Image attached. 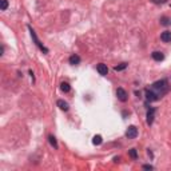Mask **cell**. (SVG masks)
<instances>
[{
	"label": "cell",
	"mask_w": 171,
	"mask_h": 171,
	"mask_svg": "<svg viewBox=\"0 0 171 171\" xmlns=\"http://www.w3.org/2000/svg\"><path fill=\"white\" fill-rule=\"evenodd\" d=\"M28 29H29V32H31V38L34 39V41H35V44L38 46L39 50H40L41 52H44V54H48V48H46L44 46H43V44L40 43V40H39L38 36H36V32L34 31V29H32V27H28Z\"/></svg>",
	"instance_id": "1"
},
{
	"label": "cell",
	"mask_w": 171,
	"mask_h": 171,
	"mask_svg": "<svg viewBox=\"0 0 171 171\" xmlns=\"http://www.w3.org/2000/svg\"><path fill=\"white\" fill-rule=\"evenodd\" d=\"M152 88L154 90H163V92H167L168 90V86H167V80L162 79V80H158V82H155L154 84H152ZM160 95H162V91H160Z\"/></svg>",
	"instance_id": "2"
},
{
	"label": "cell",
	"mask_w": 171,
	"mask_h": 171,
	"mask_svg": "<svg viewBox=\"0 0 171 171\" xmlns=\"http://www.w3.org/2000/svg\"><path fill=\"white\" fill-rule=\"evenodd\" d=\"M126 136L128 139H135L136 136H138V128L135 126H130L126 131Z\"/></svg>",
	"instance_id": "3"
},
{
	"label": "cell",
	"mask_w": 171,
	"mask_h": 171,
	"mask_svg": "<svg viewBox=\"0 0 171 171\" xmlns=\"http://www.w3.org/2000/svg\"><path fill=\"white\" fill-rule=\"evenodd\" d=\"M116 96H118V99H119L121 102H127V99H128V95H127V92L124 91L123 88H121V87L116 90Z\"/></svg>",
	"instance_id": "4"
},
{
	"label": "cell",
	"mask_w": 171,
	"mask_h": 171,
	"mask_svg": "<svg viewBox=\"0 0 171 171\" xmlns=\"http://www.w3.org/2000/svg\"><path fill=\"white\" fill-rule=\"evenodd\" d=\"M96 70H98V72L102 76H106V75L108 74V67H107V64H104V63L98 64V67H96Z\"/></svg>",
	"instance_id": "5"
},
{
	"label": "cell",
	"mask_w": 171,
	"mask_h": 171,
	"mask_svg": "<svg viewBox=\"0 0 171 171\" xmlns=\"http://www.w3.org/2000/svg\"><path fill=\"white\" fill-rule=\"evenodd\" d=\"M154 116H155V108H150L149 112H147V124L151 126L152 122H154Z\"/></svg>",
	"instance_id": "6"
},
{
	"label": "cell",
	"mask_w": 171,
	"mask_h": 171,
	"mask_svg": "<svg viewBox=\"0 0 171 171\" xmlns=\"http://www.w3.org/2000/svg\"><path fill=\"white\" fill-rule=\"evenodd\" d=\"M146 99L149 102H155V100H158V95H156L155 92L149 91V90H147L146 91Z\"/></svg>",
	"instance_id": "7"
},
{
	"label": "cell",
	"mask_w": 171,
	"mask_h": 171,
	"mask_svg": "<svg viewBox=\"0 0 171 171\" xmlns=\"http://www.w3.org/2000/svg\"><path fill=\"white\" fill-rule=\"evenodd\" d=\"M152 59L156 62H162L165 59V55L163 52H159V51H155V52H152Z\"/></svg>",
	"instance_id": "8"
},
{
	"label": "cell",
	"mask_w": 171,
	"mask_h": 171,
	"mask_svg": "<svg viewBox=\"0 0 171 171\" xmlns=\"http://www.w3.org/2000/svg\"><path fill=\"white\" fill-rule=\"evenodd\" d=\"M160 39H162V41H165V43H168V41H171V32L170 31L162 32Z\"/></svg>",
	"instance_id": "9"
},
{
	"label": "cell",
	"mask_w": 171,
	"mask_h": 171,
	"mask_svg": "<svg viewBox=\"0 0 171 171\" xmlns=\"http://www.w3.org/2000/svg\"><path fill=\"white\" fill-rule=\"evenodd\" d=\"M68 62H70V64H72V66H78V64L80 63V57L78 56V55H71Z\"/></svg>",
	"instance_id": "10"
},
{
	"label": "cell",
	"mask_w": 171,
	"mask_h": 171,
	"mask_svg": "<svg viewBox=\"0 0 171 171\" xmlns=\"http://www.w3.org/2000/svg\"><path fill=\"white\" fill-rule=\"evenodd\" d=\"M57 106H59V108H60V110H63V111H68V103H67V102H64V100H57Z\"/></svg>",
	"instance_id": "11"
},
{
	"label": "cell",
	"mask_w": 171,
	"mask_h": 171,
	"mask_svg": "<svg viewBox=\"0 0 171 171\" xmlns=\"http://www.w3.org/2000/svg\"><path fill=\"white\" fill-rule=\"evenodd\" d=\"M102 142H103V139H102L100 135H95L94 138H92V143H94L95 146H99V144H102Z\"/></svg>",
	"instance_id": "12"
},
{
	"label": "cell",
	"mask_w": 171,
	"mask_h": 171,
	"mask_svg": "<svg viewBox=\"0 0 171 171\" xmlns=\"http://www.w3.org/2000/svg\"><path fill=\"white\" fill-rule=\"evenodd\" d=\"M60 90H62L63 92H70L71 87H70V84H68V83L63 82V83H60Z\"/></svg>",
	"instance_id": "13"
},
{
	"label": "cell",
	"mask_w": 171,
	"mask_h": 171,
	"mask_svg": "<svg viewBox=\"0 0 171 171\" xmlns=\"http://www.w3.org/2000/svg\"><path fill=\"white\" fill-rule=\"evenodd\" d=\"M48 140H50L51 146L54 147V149H57V142H56V138H55L54 135H50V136H48Z\"/></svg>",
	"instance_id": "14"
},
{
	"label": "cell",
	"mask_w": 171,
	"mask_h": 171,
	"mask_svg": "<svg viewBox=\"0 0 171 171\" xmlns=\"http://www.w3.org/2000/svg\"><path fill=\"white\" fill-rule=\"evenodd\" d=\"M7 7H8V1H7V0H0V10L6 11Z\"/></svg>",
	"instance_id": "15"
},
{
	"label": "cell",
	"mask_w": 171,
	"mask_h": 171,
	"mask_svg": "<svg viewBox=\"0 0 171 171\" xmlns=\"http://www.w3.org/2000/svg\"><path fill=\"white\" fill-rule=\"evenodd\" d=\"M128 154H130V156H131L132 159H136V158H138V152H136L135 149H131L130 151H128Z\"/></svg>",
	"instance_id": "16"
},
{
	"label": "cell",
	"mask_w": 171,
	"mask_h": 171,
	"mask_svg": "<svg viewBox=\"0 0 171 171\" xmlns=\"http://www.w3.org/2000/svg\"><path fill=\"white\" fill-rule=\"evenodd\" d=\"M126 67H127V63H122V64H119V66H115L114 70L115 71H122V70H124Z\"/></svg>",
	"instance_id": "17"
},
{
	"label": "cell",
	"mask_w": 171,
	"mask_h": 171,
	"mask_svg": "<svg viewBox=\"0 0 171 171\" xmlns=\"http://www.w3.org/2000/svg\"><path fill=\"white\" fill-rule=\"evenodd\" d=\"M152 3H155V4H165L167 0H151Z\"/></svg>",
	"instance_id": "18"
},
{
	"label": "cell",
	"mask_w": 171,
	"mask_h": 171,
	"mask_svg": "<svg viewBox=\"0 0 171 171\" xmlns=\"http://www.w3.org/2000/svg\"><path fill=\"white\" fill-rule=\"evenodd\" d=\"M143 168H144V170H152V166L151 165H144Z\"/></svg>",
	"instance_id": "19"
},
{
	"label": "cell",
	"mask_w": 171,
	"mask_h": 171,
	"mask_svg": "<svg viewBox=\"0 0 171 171\" xmlns=\"http://www.w3.org/2000/svg\"><path fill=\"white\" fill-rule=\"evenodd\" d=\"M162 24H163V25H167L168 24V22H167V19H166V18H162Z\"/></svg>",
	"instance_id": "20"
}]
</instances>
